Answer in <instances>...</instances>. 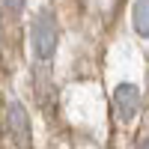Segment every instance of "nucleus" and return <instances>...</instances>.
Here are the masks:
<instances>
[{
  "instance_id": "7ed1b4c3",
  "label": "nucleus",
  "mask_w": 149,
  "mask_h": 149,
  "mask_svg": "<svg viewBox=\"0 0 149 149\" xmlns=\"http://www.w3.org/2000/svg\"><path fill=\"white\" fill-rule=\"evenodd\" d=\"M6 131L15 146H21V149L30 146V116L24 110V104L15 102V98L6 104Z\"/></svg>"
},
{
  "instance_id": "0eeeda50",
  "label": "nucleus",
  "mask_w": 149,
  "mask_h": 149,
  "mask_svg": "<svg viewBox=\"0 0 149 149\" xmlns=\"http://www.w3.org/2000/svg\"><path fill=\"white\" fill-rule=\"evenodd\" d=\"M0 51H3V27H0Z\"/></svg>"
},
{
  "instance_id": "20e7f679",
  "label": "nucleus",
  "mask_w": 149,
  "mask_h": 149,
  "mask_svg": "<svg viewBox=\"0 0 149 149\" xmlns=\"http://www.w3.org/2000/svg\"><path fill=\"white\" fill-rule=\"evenodd\" d=\"M131 27L137 36L149 39V0H134L131 6Z\"/></svg>"
},
{
  "instance_id": "39448f33",
  "label": "nucleus",
  "mask_w": 149,
  "mask_h": 149,
  "mask_svg": "<svg viewBox=\"0 0 149 149\" xmlns=\"http://www.w3.org/2000/svg\"><path fill=\"white\" fill-rule=\"evenodd\" d=\"M3 6H6L9 12H21V9H24V0H3Z\"/></svg>"
},
{
  "instance_id": "423d86ee",
  "label": "nucleus",
  "mask_w": 149,
  "mask_h": 149,
  "mask_svg": "<svg viewBox=\"0 0 149 149\" xmlns=\"http://www.w3.org/2000/svg\"><path fill=\"white\" fill-rule=\"evenodd\" d=\"M137 149H149V137H143V140L137 143Z\"/></svg>"
},
{
  "instance_id": "f03ea898",
  "label": "nucleus",
  "mask_w": 149,
  "mask_h": 149,
  "mask_svg": "<svg viewBox=\"0 0 149 149\" xmlns=\"http://www.w3.org/2000/svg\"><path fill=\"white\" fill-rule=\"evenodd\" d=\"M140 104H143L140 86H134L128 81L116 84V90H113V113H116L119 122H131L134 116L140 113Z\"/></svg>"
},
{
  "instance_id": "f257e3e1",
  "label": "nucleus",
  "mask_w": 149,
  "mask_h": 149,
  "mask_svg": "<svg viewBox=\"0 0 149 149\" xmlns=\"http://www.w3.org/2000/svg\"><path fill=\"white\" fill-rule=\"evenodd\" d=\"M60 42V24L51 9H39L30 21V45H33V57L36 63H51V57L57 51Z\"/></svg>"
}]
</instances>
